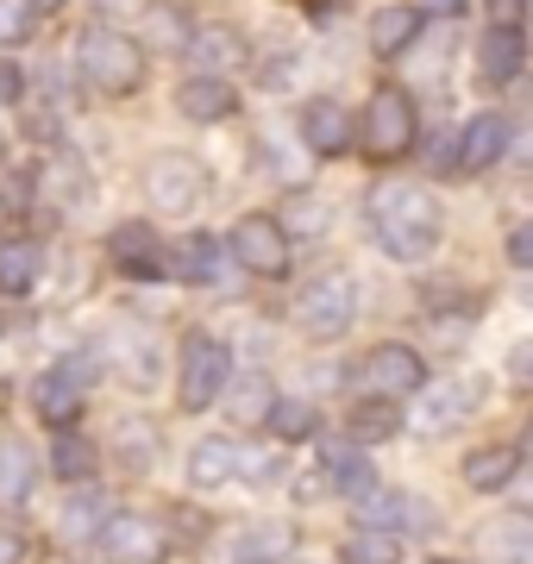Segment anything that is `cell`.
<instances>
[{"mask_svg": "<svg viewBox=\"0 0 533 564\" xmlns=\"http://www.w3.org/2000/svg\"><path fill=\"white\" fill-rule=\"evenodd\" d=\"M370 232L395 263H427L439 251V202L427 188H395L383 182L370 195Z\"/></svg>", "mask_w": 533, "mask_h": 564, "instance_id": "obj_1", "label": "cell"}, {"mask_svg": "<svg viewBox=\"0 0 533 564\" xmlns=\"http://www.w3.org/2000/svg\"><path fill=\"white\" fill-rule=\"evenodd\" d=\"M76 69H83V82L95 95H139L144 88V44L113 32V25H95L76 44Z\"/></svg>", "mask_w": 533, "mask_h": 564, "instance_id": "obj_2", "label": "cell"}, {"mask_svg": "<svg viewBox=\"0 0 533 564\" xmlns=\"http://www.w3.org/2000/svg\"><path fill=\"white\" fill-rule=\"evenodd\" d=\"M414 132H421V113H414L409 95L395 82L370 88L365 120H358V144H365L370 158H402V151H414Z\"/></svg>", "mask_w": 533, "mask_h": 564, "instance_id": "obj_3", "label": "cell"}, {"mask_svg": "<svg viewBox=\"0 0 533 564\" xmlns=\"http://www.w3.org/2000/svg\"><path fill=\"white\" fill-rule=\"evenodd\" d=\"M226 383H232V351H226L214 333H188L183 339V408H214L226 395Z\"/></svg>", "mask_w": 533, "mask_h": 564, "instance_id": "obj_4", "label": "cell"}, {"mask_svg": "<svg viewBox=\"0 0 533 564\" xmlns=\"http://www.w3.org/2000/svg\"><path fill=\"white\" fill-rule=\"evenodd\" d=\"M207 188V170L183 151H164V158L144 163V195H151V214H164V220H183L188 207L202 202Z\"/></svg>", "mask_w": 533, "mask_h": 564, "instance_id": "obj_5", "label": "cell"}, {"mask_svg": "<svg viewBox=\"0 0 533 564\" xmlns=\"http://www.w3.org/2000/svg\"><path fill=\"white\" fill-rule=\"evenodd\" d=\"M421 389H427V364H421L414 345H377V351H365V364H358V395L409 402Z\"/></svg>", "mask_w": 533, "mask_h": 564, "instance_id": "obj_6", "label": "cell"}, {"mask_svg": "<svg viewBox=\"0 0 533 564\" xmlns=\"http://www.w3.org/2000/svg\"><path fill=\"white\" fill-rule=\"evenodd\" d=\"M295 314H302V326H308L314 339H339V333H351V314H358V282H351L346 270L314 276L308 289H302Z\"/></svg>", "mask_w": 533, "mask_h": 564, "instance_id": "obj_7", "label": "cell"}, {"mask_svg": "<svg viewBox=\"0 0 533 564\" xmlns=\"http://www.w3.org/2000/svg\"><path fill=\"white\" fill-rule=\"evenodd\" d=\"M232 258L246 263L251 276H289V232L283 220H270V214H246V220L232 226Z\"/></svg>", "mask_w": 533, "mask_h": 564, "instance_id": "obj_8", "label": "cell"}, {"mask_svg": "<svg viewBox=\"0 0 533 564\" xmlns=\"http://www.w3.org/2000/svg\"><path fill=\"white\" fill-rule=\"evenodd\" d=\"M101 545H107V558H120V564H164L170 558V527L151 521V514H107Z\"/></svg>", "mask_w": 533, "mask_h": 564, "instance_id": "obj_9", "label": "cell"}, {"mask_svg": "<svg viewBox=\"0 0 533 564\" xmlns=\"http://www.w3.org/2000/svg\"><path fill=\"white\" fill-rule=\"evenodd\" d=\"M32 408H39L51 426H69L76 414L88 408V358H63L51 364L39 377V389H32Z\"/></svg>", "mask_w": 533, "mask_h": 564, "instance_id": "obj_10", "label": "cell"}, {"mask_svg": "<svg viewBox=\"0 0 533 564\" xmlns=\"http://www.w3.org/2000/svg\"><path fill=\"white\" fill-rule=\"evenodd\" d=\"M509 144H514V126L502 120V113H477V120H465V132L452 144V170H458V176H483L490 163H502Z\"/></svg>", "mask_w": 533, "mask_h": 564, "instance_id": "obj_11", "label": "cell"}, {"mask_svg": "<svg viewBox=\"0 0 533 564\" xmlns=\"http://www.w3.org/2000/svg\"><path fill=\"white\" fill-rule=\"evenodd\" d=\"M107 258L120 263L132 282H157V276H170V251H164V239L151 232L144 220H126V226H113V239H107Z\"/></svg>", "mask_w": 533, "mask_h": 564, "instance_id": "obj_12", "label": "cell"}, {"mask_svg": "<svg viewBox=\"0 0 533 564\" xmlns=\"http://www.w3.org/2000/svg\"><path fill=\"white\" fill-rule=\"evenodd\" d=\"M521 63H527V32H521V20H496L490 32L477 39V82H483V88L514 82Z\"/></svg>", "mask_w": 533, "mask_h": 564, "instance_id": "obj_13", "label": "cell"}, {"mask_svg": "<svg viewBox=\"0 0 533 564\" xmlns=\"http://www.w3.org/2000/svg\"><path fill=\"white\" fill-rule=\"evenodd\" d=\"M176 107H183V120H195V126L232 120V107H239V88H232L226 76H207V69H195V76L176 88Z\"/></svg>", "mask_w": 533, "mask_h": 564, "instance_id": "obj_14", "label": "cell"}, {"mask_svg": "<svg viewBox=\"0 0 533 564\" xmlns=\"http://www.w3.org/2000/svg\"><path fill=\"white\" fill-rule=\"evenodd\" d=\"M351 132H358L351 113L339 101H327V95L302 107V144H308L314 158H339V151H351Z\"/></svg>", "mask_w": 533, "mask_h": 564, "instance_id": "obj_15", "label": "cell"}, {"mask_svg": "<svg viewBox=\"0 0 533 564\" xmlns=\"http://www.w3.org/2000/svg\"><path fill=\"white\" fill-rule=\"evenodd\" d=\"M421 32H427V13H421V7H402V0H395V7H377V13H370V51H377V57L414 51Z\"/></svg>", "mask_w": 533, "mask_h": 564, "instance_id": "obj_16", "label": "cell"}, {"mask_svg": "<svg viewBox=\"0 0 533 564\" xmlns=\"http://www.w3.org/2000/svg\"><path fill=\"white\" fill-rule=\"evenodd\" d=\"M289 552H295L289 521H251L232 533V564H289Z\"/></svg>", "mask_w": 533, "mask_h": 564, "instance_id": "obj_17", "label": "cell"}, {"mask_svg": "<svg viewBox=\"0 0 533 564\" xmlns=\"http://www.w3.org/2000/svg\"><path fill=\"white\" fill-rule=\"evenodd\" d=\"M188 57H195V69H207V76H226V69H239L251 51L232 25H195V32H188Z\"/></svg>", "mask_w": 533, "mask_h": 564, "instance_id": "obj_18", "label": "cell"}, {"mask_svg": "<svg viewBox=\"0 0 533 564\" xmlns=\"http://www.w3.org/2000/svg\"><path fill=\"white\" fill-rule=\"evenodd\" d=\"M39 276H44V245L39 239H0V295H7V302L32 295Z\"/></svg>", "mask_w": 533, "mask_h": 564, "instance_id": "obj_19", "label": "cell"}, {"mask_svg": "<svg viewBox=\"0 0 533 564\" xmlns=\"http://www.w3.org/2000/svg\"><path fill=\"white\" fill-rule=\"evenodd\" d=\"M514 477H521V445H477L465 458V489H477V496H496Z\"/></svg>", "mask_w": 533, "mask_h": 564, "instance_id": "obj_20", "label": "cell"}, {"mask_svg": "<svg viewBox=\"0 0 533 564\" xmlns=\"http://www.w3.org/2000/svg\"><path fill=\"white\" fill-rule=\"evenodd\" d=\"M320 470H327V484L339 489V496H351V502H358V496L377 484V477H370V464H365V445H358V440H327V445H320Z\"/></svg>", "mask_w": 533, "mask_h": 564, "instance_id": "obj_21", "label": "cell"}, {"mask_svg": "<svg viewBox=\"0 0 533 564\" xmlns=\"http://www.w3.org/2000/svg\"><path fill=\"white\" fill-rule=\"evenodd\" d=\"M39 489V458L20 440H0V508H25Z\"/></svg>", "mask_w": 533, "mask_h": 564, "instance_id": "obj_22", "label": "cell"}, {"mask_svg": "<svg viewBox=\"0 0 533 564\" xmlns=\"http://www.w3.org/2000/svg\"><path fill=\"white\" fill-rule=\"evenodd\" d=\"M395 433H402V402H390V395H365L346 414V440H358V445L395 440Z\"/></svg>", "mask_w": 533, "mask_h": 564, "instance_id": "obj_23", "label": "cell"}, {"mask_svg": "<svg viewBox=\"0 0 533 564\" xmlns=\"http://www.w3.org/2000/svg\"><path fill=\"white\" fill-rule=\"evenodd\" d=\"M239 477V445L232 440H202L195 458H188V484L195 489H226Z\"/></svg>", "mask_w": 533, "mask_h": 564, "instance_id": "obj_24", "label": "cell"}, {"mask_svg": "<svg viewBox=\"0 0 533 564\" xmlns=\"http://www.w3.org/2000/svg\"><path fill=\"white\" fill-rule=\"evenodd\" d=\"M101 470V445L83 440V433H63V440H51V477L57 484H88Z\"/></svg>", "mask_w": 533, "mask_h": 564, "instance_id": "obj_25", "label": "cell"}, {"mask_svg": "<svg viewBox=\"0 0 533 564\" xmlns=\"http://www.w3.org/2000/svg\"><path fill=\"white\" fill-rule=\"evenodd\" d=\"M483 545H490L496 564H533V514L521 508V514H502V521L483 533Z\"/></svg>", "mask_w": 533, "mask_h": 564, "instance_id": "obj_26", "label": "cell"}, {"mask_svg": "<svg viewBox=\"0 0 533 564\" xmlns=\"http://www.w3.org/2000/svg\"><path fill=\"white\" fill-rule=\"evenodd\" d=\"M339 564H402V533L390 527H358L339 552Z\"/></svg>", "mask_w": 533, "mask_h": 564, "instance_id": "obj_27", "label": "cell"}, {"mask_svg": "<svg viewBox=\"0 0 533 564\" xmlns=\"http://www.w3.org/2000/svg\"><path fill=\"white\" fill-rule=\"evenodd\" d=\"M220 270V239H207V232H195V239L176 245V258H170V276L176 282H207Z\"/></svg>", "mask_w": 533, "mask_h": 564, "instance_id": "obj_28", "label": "cell"}, {"mask_svg": "<svg viewBox=\"0 0 533 564\" xmlns=\"http://www.w3.org/2000/svg\"><path fill=\"white\" fill-rule=\"evenodd\" d=\"M239 395H220L226 408H232V421L239 426H264L270 408H276V389H270V377H246V383H232Z\"/></svg>", "mask_w": 533, "mask_h": 564, "instance_id": "obj_29", "label": "cell"}, {"mask_svg": "<svg viewBox=\"0 0 533 564\" xmlns=\"http://www.w3.org/2000/svg\"><path fill=\"white\" fill-rule=\"evenodd\" d=\"M358 521H365V527H390V533H402V521H409V496H402V489L370 484L365 496H358Z\"/></svg>", "mask_w": 533, "mask_h": 564, "instance_id": "obj_30", "label": "cell"}, {"mask_svg": "<svg viewBox=\"0 0 533 564\" xmlns=\"http://www.w3.org/2000/svg\"><path fill=\"white\" fill-rule=\"evenodd\" d=\"M113 452H120L132 470H144V464L157 458V426L151 421H120L113 426Z\"/></svg>", "mask_w": 533, "mask_h": 564, "instance_id": "obj_31", "label": "cell"}, {"mask_svg": "<svg viewBox=\"0 0 533 564\" xmlns=\"http://www.w3.org/2000/svg\"><path fill=\"white\" fill-rule=\"evenodd\" d=\"M465 408H471V383H446V389H433L427 408H421V426H427V433H439V426L458 421Z\"/></svg>", "mask_w": 533, "mask_h": 564, "instance_id": "obj_32", "label": "cell"}, {"mask_svg": "<svg viewBox=\"0 0 533 564\" xmlns=\"http://www.w3.org/2000/svg\"><path fill=\"white\" fill-rule=\"evenodd\" d=\"M270 433L276 440H314V426H320V414H314V402H276L270 408Z\"/></svg>", "mask_w": 533, "mask_h": 564, "instance_id": "obj_33", "label": "cell"}, {"mask_svg": "<svg viewBox=\"0 0 533 564\" xmlns=\"http://www.w3.org/2000/svg\"><path fill=\"white\" fill-rule=\"evenodd\" d=\"M113 358L132 370V383L157 377V351H151V339H139V333H120V339H113Z\"/></svg>", "mask_w": 533, "mask_h": 564, "instance_id": "obj_34", "label": "cell"}, {"mask_svg": "<svg viewBox=\"0 0 533 564\" xmlns=\"http://www.w3.org/2000/svg\"><path fill=\"white\" fill-rule=\"evenodd\" d=\"M101 502H95V496H76V502L63 508V533H69V540H101Z\"/></svg>", "mask_w": 533, "mask_h": 564, "instance_id": "obj_35", "label": "cell"}, {"mask_svg": "<svg viewBox=\"0 0 533 564\" xmlns=\"http://www.w3.org/2000/svg\"><path fill=\"white\" fill-rule=\"evenodd\" d=\"M39 25V7L32 0H0V44H25Z\"/></svg>", "mask_w": 533, "mask_h": 564, "instance_id": "obj_36", "label": "cell"}, {"mask_svg": "<svg viewBox=\"0 0 533 564\" xmlns=\"http://www.w3.org/2000/svg\"><path fill=\"white\" fill-rule=\"evenodd\" d=\"M20 101H25V76H20V63L0 57V107H20Z\"/></svg>", "mask_w": 533, "mask_h": 564, "instance_id": "obj_37", "label": "cell"}, {"mask_svg": "<svg viewBox=\"0 0 533 564\" xmlns=\"http://www.w3.org/2000/svg\"><path fill=\"white\" fill-rule=\"evenodd\" d=\"M509 258L521 263V270H533V220H527V226H514V239H509Z\"/></svg>", "mask_w": 533, "mask_h": 564, "instance_id": "obj_38", "label": "cell"}, {"mask_svg": "<svg viewBox=\"0 0 533 564\" xmlns=\"http://www.w3.org/2000/svg\"><path fill=\"white\" fill-rule=\"evenodd\" d=\"M509 377H514V383H527V389H533V339H527V345H514Z\"/></svg>", "mask_w": 533, "mask_h": 564, "instance_id": "obj_39", "label": "cell"}, {"mask_svg": "<svg viewBox=\"0 0 533 564\" xmlns=\"http://www.w3.org/2000/svg\"><path fill=\"white\" fill-rule=\"evenodd\" d=\"M20 558H25V540L13 527H0V564H20Z\"/></svg>", "mask_w": 533, "mask_h": 564, "instance_id": "obj_40", "label": "cell"}, {"mask_svg": "<svg viewBox=\"0 0 533 564\" xmlns=\"http://www.w3.org/2000/svg\"><path fill=\"white\" fill-rule=\"evenodd\" d=\"M509 151H514V158H521V163L533 170V126H527V132H514V144H509Z\"/></svg>", "mask_w": 533, "mask_h": 564, "instance_id": "obj_41", "label": "cell"}, {"mask_svg": "<svg viewBox=\"0 0 533 564\" xmlns=\"http://www.w3.org/2000/svg\"><path fill=\"white\" fill-rule=\"evenodd\" d=\"M433 13H452V20H458V13H465V7H471V0H427Z\"/></svg>", "mask_w": 533, "mask_h": 564, "instance_id": "obj_42", "label": "cell"}, {"mask_svg": "<svg viewBox=\"0 0 533 564\" xmlns=\"http://www.w3.org/2000/svg\"><path fill=\"white\" fill-rule=\"evenodd\" d=\"M32 7H39V13H57V7H63V0H32Z\"/></svg>", "mask_w": 533, "mask_h": 564, "instance_id": "obj_43", "label": "cell"}, {"mask_svg": "<svg viewBox=\"0 0 533 564\" xmlns=\"http://www.w3.org/2000/svg\"><path fill=\"white\" fill-rule=\"evenodd\" d=\"M527 440H533V426H527Z\"/></svg>", "mask_w": 533, "mask_h": 564, "instance_id": "obj_44", "label": "cell"}, {"mask_svg": "<svg viewBox=\"0 0 533 564\" xmlns=\"http://www.w3.org/2000/svg\"><path fill=\"white\" fill-rule=\"evenodd\" d=\"M302 564H314V558H302Z\"/></svg>", "mask_w": 533, "mask_h": 564, "instance_id": "obj_45", "label": "cell"}]
</instances>
